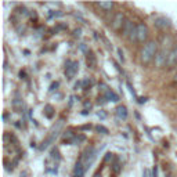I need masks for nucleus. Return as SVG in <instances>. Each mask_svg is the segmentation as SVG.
<instances>
[{
    "instance_id": "nucleus-16",
    "label": "nucleus",
    "mask_w": 177,
    "mask_h": 177,
    "mask_svg": "<svg viewBox=\"0 0 177 177\" xmlns=\"http://www.w3.org/2000/svg\"><path fill=\"white\" fill-rule=\"evenodd\" d=\"M44 115H46L49 119H51V118L54 116V108H53L51 105H46V107H44Z\"/></svg>"
},
{
    "instance_id": "nucleus-25",
    "label": "nucleus",
    "mask_w": 177,
    "mask_h": 177,
    "mask_svg": "<svg viewBox=\"0 0 177 177\" xmlns=\"http://www.w3.org/2000/svg\"><path fill=\"white\" fill-rule=\"evenodd\" d=\"M110 158H112V154H107V156H105V161H110Z\"/></svg>"
},
{
    "instance_id": "nucleus-5",
    "label": "nucleus",
    "mask_w": 177,
    "mask_h": 177,
    "mask_svg": "<svg viewBox=\"0 0 177 177\" xmlns=\"http://www.w3.org/2000/svg\"><path fill=\"white\" fill-rule=\"evenodd\" d=\"M148 26L145 24H138L137 25V42L144 43L148 39Z\"/></svg>"
},
{
    "instance_id": "nucleus-28",
    "label": "nucleus",
    "mask_w": 177,
    "mask_h": 177,
    "mask_svg": "<svg viewBox=\"0 0 177 177\" xmlns=\"http://www.w3.org/2000/svg\"><path fill=\"white\" fill-rule=\"evenodd\" d=\"M21 177H26V173H22V175H21Z\"/></svg>"
},
{
    "instance_id": "nucleus-3",
    "label": "nucleus",
    "mask_w": 177,
    "mask_h": 177,
    "mask_svg": "<svg viewBox=\"0 0 177 177\" xmlns=\"http://www.w3.org/2000/svg\"><path fill=\"white\" fill-rule=\"evenodd\" d=\"M97 158V151L94 147H87L86 149L83 151V154L80 155V158H79V162H80L82 165L84 166V169H88V167L93 165V162L96 161Z\"/></svg>"
},
{
    "instance_id": "nucleus-17",
    "label": "nucleus",
    "mask_w": 177,
    "mask_h": 177,
    "mask_svg": "<svg viewBox=\"0 0 177 177\" xmlns=\"http://www.w3.org/2000/svg\"><path fill=\"white\" fill-rule=\"evenodd\" d=\"M96 130L98 132V133H101V134H108V129L105 127V126H102V125L96 126Z\"/></svg>"
},
{
    "instance_id": "nucleus-11",
    "label": "nucleus",
    "mask_w": 177,
    "mask_h": 177,
    "mask_svg": "<svg viewBox=\"0 0 177 177\" xmlns=\"http://www.w3.org/2000/svg\"><path fill=\"white\" fill-rule=\"evenodd\" d=\"M86 63H87V67L91 68V69H94L97 65V60H96V55H94L93 51H87L86 54Z\"/></svg>"
},
{
    "instance_id": "nucleus-29",
    "label": "nucleus",
    "mask_w": 177,
    "mask_h": 177,
    "mask_svg": "<svg viewBox=\"0 0 177 177\" xmlns=\"http://www.w3.org/2000/svg\"><path fill=\"white\" fill-rule=\"evenodd\" d=\"M167 177H170V176H167Z\"/></svg>"
},
{
    "instance_id": "nucleus-6",
    "label": "nucleus",
    "mask_w": 177,
    "mask_h": 177,
    "mask_svg": "<svg viewBox=\"0 0 177 177\" xmlns=\"http://www.w3.org/2000/svg\"><path fill=\"white\" fill-rule=\"evenodd\" d=\"M167 58H169V51H166V50H161L155 57V65L158 68H162V67L167 65Z\"/></svg>"
},
{
    "instance_id": "nucleus-2",
    "label": "nucleus",
    "mask_w": 177,
    "mask_h": 177,
    "mask_svg": "<svg viewBox=\"0 0 177 177\" xmlns=\"http://www.w3.org/2000/svg\"><path fill=\"white\" fill-rule=\"evenodd\" d=\"M158 54V44L155 42H148L141 50V61L143 64H149Z\"/></svg>"
},
{
    "instance_id": "nucleus-13",
    "label": "nucleus",
    "mask_w": 177,
    "mask_h": 177,
    "mask_svg": "<svg viewBox=\"0 0 177 177\" xmlns=\"http://www.w3.org/2000/svg\"><path fill=\"white\" fill-rule=\"evenodd\" d=\"M116 116L119 118V119H126V118H127V108H126L125 105H119V107L116 108Z\"/></svg>"
},
{
    "instance_id": "nucleus-24",
    "label": "nucleus",
    "mask_w": 177,
    "mask_h": 177,
    "mask_svg": "<svg viewBox=\"0 0 177 177\" xmlns=\"http://www.w3.org/2000/svg\"><path fill=\"white\" fill-rule=\"evenodd\" d=\"M80 33H82L80 29H76V31H75V36H80Z\"/></svg>"
},
{
    "instance_id": "nucleus-9",
    "label": "nucleus",
    "mask_w": 177,
    "mask_h": 177,
    "mask_svg": "<svg viewBox=\"0 0 177 177\" xmlns=\"http://www.w3.org/2000/svg\"><path fill=\"white\" fill-rule=\"evenodd\" d=\"M154 24L158 29H166V28H170V26H172L170 19L166 18V17H156Z\"/></svg>"
},
{
    "instance_id": "nucleus-23",
    "label": "nucleus",
    "mask_w": 177,
    "mask_h": 177,
    "mask_svg": "<svg viewBox=\"0 0 177 177\" xmlns=\"http://www.w3.org/2000/svg\"><path fill=\"white\" fill-rule=\"evenodd\" d=\"M118 53H119V58H120V60H122V61L125 60V58H123V53H122V50L119 49V50H118Z\"/></svg>"
},
{
    "instance_id": "nucleus-19",
    "label": "nucleus",
    "mask_w": 177,
    "mask_h": 177,
    "mask_svg": "<svg viewBox=\"0 0 177 177\" xmlns=\"http://www.w3.org/2000/svg\"><path fill=\"white\" fill-rule=\"evenodd\" d=\"M51 158H57V159H60V154H58V149H57V148L53 149V151H51Z\"/></svg>"
},
{
    "instance_id": "nucleus-22",
    "label": "nucleus",
    "mask_w": 177,
    "mask_h": 177,
    "mask_svg": "<svg viewBox=\"0 0 177 177\" xmlns=\"http://www.w3.org/2000/svg\"><path fill=\"white\" fill-rule=\"evenodd\" d=\"M145 101H147L145 97H140V98H138V102H140V104H144Z\"/></svg>"
},
{
    "instance_id": "nucleus-12",
    "label": "nucleus",
    "mask_w": 177,
    "mask_h": 177,
    "mask_svg": "<svg viewBox=\"0 0 177 177\" xmlns=\"http://www.w3.org/2000/svg\"><path fill=\"white\" fill-rule=\"evenodd\" d=\"M84 173H86V169H84L83 165L78 161L75 165V169H73V177H83Z\"/></svg>"
},
{
    "instance_id": "nucleus-26",
    "label": "nucleus",
    "mask_w": 177,
    "mask_h": 177,
    "mask_svg": "<svg viewBox=\"0 0 177 177\" xmlns=\"http://www.w3.org/2000/svg\"><path fill=\"white\" fill-rule=\"evenodd\" d=\"M175 82H176V83H177V73H176V75H175Z\"/></svg>"
},
{
    "instance_id": "nucleus-20",
    "label": "nucleus",
    "mask_w": 177,
    "mask_h": 177,
    "mask_svg": "<svg viewBox=\"0 0 177 177\" xmlns=\"http://www.w3.org/2000/svg\"><path fill=\"white\" fill-rule=\"evenodd\" d=\"M120 165H119V162H115V165H114V167H112V169H114V172L115 173H118V172H119V170H120Z\"/></svg>"
},
{
    "instance_id": "nucleus-14",
    "label": "nucleus",
    "mask_w": 177,
    "mask_h": 177,
    "mask_svg": "<svg viewBox=\"0 0 177 177\" xmlns=\"http://www.w3.org/2000/svg\"><path fill=\"white\" fill-rule=\"evenodd\" d=\"M104 98L107 100V101H112V102H118V101H119V97H118V94L114 93L112 90H108L107 93L104 94Z\"/></svg>"
},
{
    "instance_id": "nucleus-8",
    "label": "nucleus",
    "mask_w": 177,
    "mask_h": 177,
    "mask_svg": "<svg viewBox=\"0 0 177 177\" xmlns=\"http://www.w3.org/2000/svg\"><path fill=\"white\" fill-rule=\"evenodd\" d=\"M125 15H123L122 13H118L116 15H115L114 21H112V29H115V31H119V29L123 28V25H125Z\"/></svg>"
},
{
    "instance_id": "nucleus-7",
    "label": "nucleus",
    "mask_w": 177,
    "mask_h": 177,
    "mask_svg": "<svg viewBox=\"0 0 177 177\" xmlns=\"http://www.w3.org/2000/svg\"><path fill=\"white\" fill-rule=\"evenodd\" d=\"M136 29H137V26H136L130 19H126L125 25H123V28H122V35L125 37H129V39H130V36L133 35V32H134Z\"/></svg>"
},
{
    "instance_id": "nucleus-4",
    "label": "nucleus",
    "mask_w": 177,
    "mask_h": 177,
    "mask_svg": "<svg viewBox=\"0 0 177 177\" xmlns=\"http://www.w3.org/2000/svg\"><path fill=\"white\" fill-rule=\"evenodd\" d=\"M79 71V64L76 61H67L65 64V78L67 79H73L75 75L78 73Z\"/></svg>"
},
{
    "instance_id": "nucleus-27",
    "label": "nucleus",
    "mask_w": 177,
    "mask_h": 177,
    "mask_svg": "<svg viewBox=\"0 0 177 177\" xmlns=\"http://www.w3.org/2000/svg\"><path fill=\"white\" fill-rule=\"evenodd\" d=\"M94 177H101V176H100V173H97V175H94Z\"/></svg>"
},
{
    "instance_id": "nucleus-10",
    "label": "nucleus",
    "mask_w": 177,
    "mask_h": 177,
    "mask_svg": "<svg viewBox=\"0 0 177 177\" xmlns=\"http://www.w3.org/2000/svg\"><path fill=\"white\" fill-rule=\"evenodd\" d=\"M177 65V46H175L169 51V58H167V67L173 68Z\"/></svg>"
},
{
    "instance_id": "nucleus-18",
    "label": "nucleus",
    "mask_w": 177,
    "mask_h": 177,
    "mask_svg": "<svg viewBox=\"0 0 177 177\" xmlns=\"http://www.w3.org/2000/svg\"><path fill=\"white\" fill-rule=\"evenodd\" d=\"M58 84H60V83H58V82H53V83L50 84V88H49V91H50V93H53V91H54V90H57Z\"/></svg>"
},
{
    "instance_id": "nucleus-21",
    "label": "nucleus",
    "mask_w": 177,
    "mask_h": 177,
    "mask_svg": "<svg viewBox=\"0 0 177 177\" xmlns=\"http://www.w3.org/2000/svg\"><path fill=\"white\" fill-rule=\"evenodd\" d=\"M91 84V80H88V79H86V80L83 82V88H87V86H90Z\"/></svg>"
},
{
    "instance_id": "nucleus-1",
    "label": "nucleus",
    "mask_w": 177,
    "mask_h": 177,
    "mask_svg": "<svg viewBox=\"0 0 177 177\" xmlns=\"http://www.w3.org/2000/svg\"><path fill=\"white\" fill-rule=\"evenodd\" d=\"M63 127H64V119H60L58 122H55L54 125H53V127H51V130H50L49 136H47V138L42 143V145L39 147L40 151H44V149L49 148V147L53 143H55V140L60 137Z\"/></svg>"
},
{
    "instance_id": "nucleus-15",
    "label": "nucleus",
    "mask_w": 177,
    "mask_h": 177,
    "mask_svg": "<svg viewBox=\"0 0 177 177\" xmlns=\"http://www.w3.org/2000/svg\"><path fill=\"white\" fill-rule=\"evenodd\" d=\"M98 7H101L104 11H111L114 8V3L112 2H101L98 3Z\"/></svg>"
}]
</instances>
